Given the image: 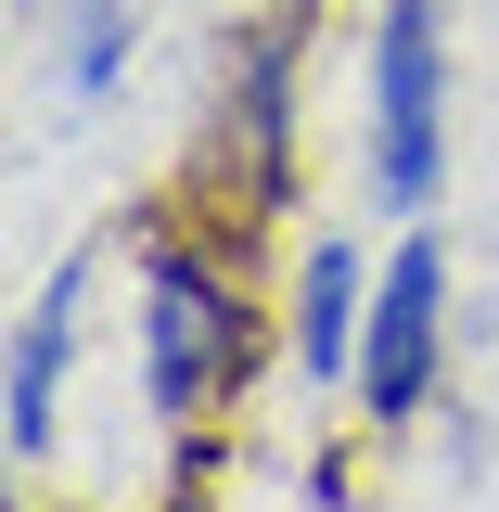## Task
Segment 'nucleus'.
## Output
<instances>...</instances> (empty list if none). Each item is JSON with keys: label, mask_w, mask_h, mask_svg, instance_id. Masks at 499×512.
Returning <instances> with one entry per match:
<instances>
[{"label": "nucleus", "mask_w": 499, "mask_h": 512, "mask_svg": "<svg viewBox=\"0 0 499 512\" xmlns=\"http://www.w3.org/2000/svg\"><path fill=\"white\" fill-rule=\"evenodd\" d=\"M244 269H231V244H218L192 205H154V218H141V410H154L167 436H205L231 397H256L269 320H256Z\"/></svg>", "instance_id": "nucleus-1"}, {"label": "nucleus", "mask_w": 499, "mask_h": 512, "mask_svg": "<svg viewBox=\"0 0 499 512\" xmlns=\"http://www.w3.org/2000/svg\"><path fill=\"white\" fill-rule=\"evenodd\" d=\"M308 26H320V0H256L244 26H231V64H218L205 167L180 180V205L231 256L295 205V77H308Z\"/></svg>", "instance_id": "nucleus-2"}, {"label": "nucleus", "mask_w": 499, "mask_h": 512, "mask_svg": "<svg viewBox=\"0 0 499 512\" xmlns=\"http://www.w3.org/2000/svg\"><path fill=\"white\" fill-rule=\"evenodd\" d=\"M448 384V231H410V244L372 269V320H359V423L372 436H410Z\"/></svg>", "instance_id": "nucleus-3"}, {"label": "nucleus", "mask_w": 499, "mask_h": 512, "mask_svg": "<svg viewBox=\"0 0 499 512\" xmlns=\"http://www.w3.org/2000/svg\"><path fill=\"white\" fill-rule=\"evenodd\" d=\"M448 154V0H384L372 13V192L397 218L436 205Z\"/></svg>", "instance_id": "nucleus-4"}, {"label": "nucleus", "mask_w": 499, "mask_h": 512, "mask_svg": "<svg viewBox=\"0 0 499 512\" xmlns=\"http://www.w3.org/2000/svg\"><path fill=\"white\" fill-rule=\"evenodd\" d=\"M77 308H90V256H52L39 308L13 320V359H0V461L39 474L64 436V372H77Z\"/></svg>", "instance_id": "nucleus-5"}, {"label": "nucleus", "mask_w": 499, "mask_h": 512, "mask_svg": "<svg viewBox=\"0 0 499 512\" xmlns=\"http://www.w3.org/2000/svg\"><path fill=\"white\" fill-rule=\"evenodd\" d=\"M359 320H372V256L359 244H308L295 256V308H282V372L346 397L359 384Z\"/></svg>", "instance_id": "nucleus-6"}, {"label": "nucleus", "mask_w": 499, "mask_h": 512, "mask_svg": "<svg viewBox=\"0 0 499 512\" xmlns=\"http://www.w3.org/2000/svg\"><path fill=\"white\" fill-rule=\"evenodd\" d=\"M141 52V0H77L64 13V103H103Z\"/></svg>", "instance_id": "nucleus-7"}]
</instances>
